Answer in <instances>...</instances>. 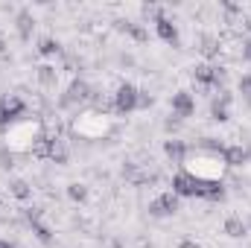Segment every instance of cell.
I'll return each mask as SVG.
<instances>
[{
	"mask_svg": "<svg viewBox=\"0 0 251 248\" xmlns=\"http://www.w3.org/2000/svg\"><path fill=\"white\" fill-rule=\"evenodd\" d=\"M41 137H47V123H44L38 114H24L21 120H15V123L3 131L6 149H9L12 155H15V152H18V155L32 152V146H35Z\"/></svg>",
	"mask_w": 251,
	"mask_h": 248,
	"instance_id": "2",
	"label": "cell"
},
{
	"mask_svg": "<svg viewBox=\"0 0 251 248\" xmlns=\"http://www.w3.org/2000/svg\"><path fill=\"white\" fill-rule=\"evenodd\" d=\"M222 6V12H225V24H231V26H237V24H243V6L240 3H231V0H222L219 3Z\"/></svg>",
	"mask_w": 251,
	"mask_h": 248,
	"instance_id": "21",
	"label": "cell"
},
{
	"mask_svg": "<svg viewBox=\"0 0 251 248\" xmlns=\"http://www.w3.org/2000/svg\"><path fill=\"white\" fill-rule=\"evenodd\" d=\"M0 248H15V246H12L9 240H0Z\"/></svg>",
	"mask_w": 251,
	"mask_h": 248,
	"instance_id": "35",
	"label": "cell"
},
{
	"mask_svg": "<svg viewBox=\"0 0 251 248\" xmlns=\"http://www.w3.org/2000/svg\"><path fill=\"white\" fill-rule=\"evenodd\" d=\"M178 248H201V246H199L196 240H181V243H178Z\"/></svg>",
	"mask_w": 251,
	"mask_h": 248,
	"instance_id": "33",
	"label": "cell"
},
{
	"mask_svg": "<svg viewBox=\"0 0 251 248\" xmlns=\"http://www.w3.org/2000/svg\"><path fill=\"white\" fill-rule=\"evenodd\" d=\"M91 99H94V88L85 82V79H73L70 85H67V91H64L62 97H59V108H79V105H91Z\"/></svg>",
	"mask_w": 251,
	"mask_h": 248,
	"instance_id": "5",
	"label": "cell"
},
{
	"mask_svg": "<svg viewBox=\"0 0 251 248\" xmlns=\"http://www.w3.org/2000/svg\"><path fill=\"white\" fill-rule=\"evenodd\" d=\"M240 62L251 64V38H240Z\"/></svg>",
	"mask_w": 251,
	"mask_h": 248,
	"instance_id": "28",
	"label": "cell"
},
{
	"mask_svg": "<svg viewBox=\"0 0 251 248\" xmlns=\"http://www.w3.org/2000/svg\"><path fill=\"white\" fill-rule=\"evenodd\" d=\"M50 161L59 164V167H64L70 161V143L64 140L59 131H50Z\"/></svg>",
	"mask_w": 251,
	"mask_h": 248,
	"instance_id": "13",
	"label": "cell"
},
{
	"mask_svg": "<svg viewBox=\"0 0 251 248\" xmlns=\"http://www.w3.org/2000/svg\"><path fill=\"white\" fill-rule=\"evenodd\" d=\"M243 29L251 35V15H246V18H243Z\"/></svg>",
	"mask_w": 251,
	"mask_h": 248,
	"instance_id": "34",
	"label": "cell"
},
{
	"mask_svg": "<svg viewBox=\"0 0 251 248\" xmlns=\"http://www.w3.org/2000/svg\"><path fill=\"white\" fill-rule=\"evenodd\" d=\"M170 187H173V193H176L178 198H204V196H207V184L190 178L187 173H176L173 181H170Z\"/></svg>",
	"mask_w": 251,
	"mask_h": 248,
	"instance_id": "8",
	"label": "cell"
},
{
	"mask_svg": "<svg viewBox=\"0 0 251 248\" xmlns=\"http://www.w3.org/2000/svg\"><path fill=\"white\" fill-rule=\"evenodd\" d=\"M225 149V146H222ZM222 149H213V146H190L187 158L181 164V173H187L190 178L201 181V184H213V181H225V173H228V164L222 158Z\"/></svg>",
	"mask_w": 251,
	"mask_h": 248,
	"instance_id": "1",
	"label": "cell"
},
{
	"mask_svg": "<svg viewBox=\"0 0 251 248\" xmlns=\"http://www.w3.org/2000/svg\"><path fill=\"white\" fill-rule=\"evenodd\" d=\"M240 94L249 99V105H251V73H243L240 76Z\"/></svg>",
	"mask_w": 251,
	"mask_h": 248,
	"instance_id": "29",
	"label": "cell"
},
{
	"mask_svg": "<svg viewBox=\"0 0 251 248\" xmlns=\"http://www.w3.org/2000/svg\"><path fill=\"white\" fill-rule=\"evenodd\" d=\"M222 231H225L231 240H243V237H249V228H246V222H243L240 216H228L225 225H222Z\"/></svg>",
	"mask_w": 251,
	"mask_h": 248,
	"instance_id": "18",
	"label": "cell"
},
{
	"mask_svg": "<svg viewBox=\"0 0 251 248\" xmlns=\"http://www.w3.org/2000/svg\"><path fill=\"white\" fill-rule=\"evenodd\" d=\"M15 26H18V38H21V41H29V38H32V29H35L32 12H29V9H21V12L15 15Z\"/></svg>",
	"mask_w": 251,
	"mask_h": 248,
	"instance_id": "15",
	"label": "cell"
},
{
	"mask_svg": "<svg viewBox=\"0 0 251 248\" xmlns=\"http://www.w3.org/2000/svg\"><path fill=\"white\" fill-rule=\"evenodd\" d=\"M12 161H15V155H12L9 149H3V152H0V167H3V170H12V167H15Z\"/></svg>",
	"mask_w": 251,
	"mask_h": 248,
	"instance_id": "31",
	"label": "cell"
},
{
	"mask_svg": "<svg viewBox=\"0 0 251 248\" xmlns=\"http://www.w3.org/2000/svg\"><path fill=\"white\" fill-rule=\"evenodd\" d=\"M187 149H190V146L184 143V140H178V137H170V140H164V155H167L173 164H178V167L184 164V158H187Z\"/></svg>",
	"mask_w": 251,
	"mask_h": 248,
	"instance_id": "14",
	"label": "cell"
},
{
	"mask_svg": "<svg viewBox=\"0 0 251 248\" xmlns=\"http://www.w3.org/2000/svg\"><path fill=\"white\" fill-rule=\"evenodd\" d=\"M114 26H117L120 32H126V35H131L137 44H146V41H149V32H146V26H143V24H131V21H114Z\"/></svg>",
	"mask_w": 251,
	"mask_h": 248,
	"instance_id": "16",
	"label": "cell"
},
{
	"mask_svg": "<svg viewBox=\"0 0 251 248\" xmlns=\"http://www.w3.org/2000/svg\"><path fill=\"white\" fill-rule=\"evenodd\" d=\"M140 15H143V21H158V18H164V9L161 6H155V3H146L143 9H140Z\"/></svg>",
	"mask_w": 251,
	"mask_h": 248,
	"instance_id": "27",
	"label": "cell"
},
{
	"mask_svg": "<svg viewBox=\"0 0 251 248\" xmlns=\"http://www.w3.org/2000/svg\"><path fill=\"white\" fill-rule=\"evenodd\" d=\"M199 50H201L204 59H219V53H222V38H216V35H201V38H199Z\"/></svg>",
	"mask_w": 251,
	"mask_h": 248,
	"instance_id": "17",
	"label": "cell"
},
{
	"mask_svg": "<svg viewBox=\"0 0 251 248\" xmlns=\"http://www.w3.org/2000/svg\"><path fill=\"white\" fill-rule=\"evenodd\" d=\"M164 128H167V131H173V134H176V131H178V128H181V120H176V117H173V120H167V123H164Z\"/></svg>",
	"mask_w": 251,
	"mask_h": 248,
	"instance_id": "32",
	"label": "cell"
},
{
	"mask_svg": "<svg viewBox=\"0 0 251 248\" xmlns=\"http://www.w3.org/2000/svg\"><path fill=\"white\" fill-rule=\"evenodd\" d=\"M193 82L199 85L201 94H213V91H222L225 85V67L210 62H199L193 67Z\"/></svg>",
	"mask_w": 251,
	"mask_h": 248,
	"instance_id": "4",
	"label": "cell"
},
{
	"mask_svg": "<svg viewBox=\"0 0 251 248\" xmlns=\"http://www.w3.org/2000/svg\"><path fill=\"white\" fill-rule=\"evenodd\" d=\"M67 198L76 201V204L88 201V187L82 184V181H70V184H67Z\"/></svg>",
	"mask_w": 251,
	"mask_h": 248,
	"instance_id": "24",
	"label": "cell"
},
{
	"mask_svg": "<svg viewBox=\"0 0 251 248\" xmlns=\"http://www.w3.org/2000/svg\"><path fill=\"white\" fill-rule=\"evenodd\" d=\"M246 228H249V231H251V216H249V219H246Z\"/></svg>",
	"mask_w": 251,
	"mask_h": 248,
	"instance_id": "36",
	"label": "cell"
},
{
	"mask_svg": "<svg viewBox=\"0 0 251 248\" xmlns=\"http://www.w3.org/2000/svg\"><path fill=\"white\" fill-rule=\"evenodd\" d=\"M70 131L76 137H82V140H105V137H111L117 131V125L111 120V114H102L94 105H88V108L76 111V117L70 123Z\"/></svg>",
	"mask_w": 251,
	"mask_h": 248,
	"instance_id": "3",
	"label": "cell"
},
{
	"mask_svg": "<svg viewBox=\"0 0 251 248\" xmlns=\"http://www.w3.org/2000/svg\"><path fill=\"white\" fill-rule=\"evenodd\" d=\"M170 108H173V117L184 123V120H190V117L196 114V99H193L190 91H178V94H173Z\"/></svg>",
	"mask_w": 251,
	"mask_h": 248,
	"instance_id": "10",
	"label": "cell"
},
{
	"mask_svg": "<svg viewBox=\"0 0 251 248\" xmlns=\"http://www.w3.org/2000/svg\"><path fill=\"white\" fill-rule=\"evenodd\" d=\"M152 94H146V91H140V97H137V111H146V108H152Z\"/></svg>",
	"mask_w": 251,
	"mask_h": 248,
	"instance_id": "30",
	"label": "cell"
},
{
	"mask_svg": "<svg viewBox=\"0 0 251 248\" xmlns=\"http://www.w3.org/2000/svg\"><path fill=\"white\" fill-rule=\"evenodd\" d=\"M155 35L164 41V44H170V47H178L181 44V35H178V26L164 15V18H158L155 21Z\"/></svg>",
	"mask_w": 251,
	"mask_h": 248,
	"instance_id": "11",
	"label": "cell"
},
{
	"mask_svg": "<svg viewBox=\"0 0 251 248\" xmlns=\"http://www.w3.org/2000/svg\"><path fill=\"white\" fill-rule=\"evenodd\" d=\"M210 120H213V123H228V120H231V114H228V108H225V105H219V102L213 99V102H210Z\"/></svg>",
	"mask_w": 251,
	"mask_h": 248,
	"instance_id": "25",
	"label": "cell"
},
{
	"mask_svg": "<svg viewBox=\"0 0 251 248\" xmlns=\"http://www.w3.org/2000/svg\"><path fill=\"white\" fill-rule=\"evenodd\" d=\"M9 196H15L18 201H29L32 198V184L24 178H12L9 181Z\"/></svg>",
	"mask_w": 251,
	"mask_h": 248,
	"instance_id": "20",
	"label": "cell"
},
{
	"mask_svg": "<svg viewBox=\"0 0 251 248\" xmlns=\"http://www.w3.org/2000/svg\"><path fill=\"white\" fill-rule=\"evenodd\" d=\"M222 158H225L228 170H240V167L251 164L249 161V146H243V143H231V146H225V149H222Z\"/></svg>",
	"mask_w": 251,
	"mask_h": 248,
	"instance_id": "12",
	"label": "cell"
},
{
	"mask_svg": "<svg viewBox=\"0 0 251 248\" xmlns=\"http://www.w3.org/2000/svg\"><path fill=\"white\" fill-rule=\"evenodd\" d=\"M29 231L35 234V240H38L41 246H50V243H53V231L44 225V219H41V222H32V225H29Z\"/></svg>",
	"mask_w": 251,
	"mask_h": 248,
	"instance_id": "23",
	"label": "cell"
},
{
	"mask_svg": "<svg viewBox=\"0 0 251 248\" xmlns=\"http://www.w3.org/2000/svg\"><path fill=\"white\" fill-rule=\"evenodd\" d=\"M137 97H140V88H134L131 82H120L111 102H114V114L117 117H128L137 111Z\"/></svg>",
	"mask_w": 251,
	"mask_h": 248,
	"instance_id": "7",
	"label": "cell"
},
{
	"mask_svg": "<svg viewBox=\"0 0 251 248\" xmlns=\"http://www.w3.org/2000/svg\"><path fill=\"white\" fill-rule=\"evenodd\" d=\"M29 155H32V158H41V161H44V158H50V131H47V137H41V140L32 146V152H29Z\"/></svg>",
	"mask_w": 251,
	"mask_h": 248,
	"instance_id": "26",
	"label": "cell"
},
{
	"mask_svg": "<svg viewBox=\"0 0 251 248\" xmlns=\"http://www.w3.org/2000/svg\"><path fill=\"white\" fill-rule=\"evenodd\" d=\"M24 114H29V108L18 94H0V134Z\"/></svg>",
	"mask_w": 251,
	"mask_h": 248,
	"instance_id": "6",
	"label": "cell"
},
{
	"mask_svg": "<svg viewBox=\"0 0 251 248\" xmlns=\"http://www.w3.org/2000/svg\"><path fill=\"white\" fill-rule=\"evenodd\" d=\"M178 210H181V198H178L173 190H167V193H161L158 198H152V201H149V216H155V219L176 216Z\"/></svg>",
	"mask_w": 251,
	"mask_h": 248,
	"instance_id": "9",
	"label": "cell"
},
{
	"mask_svg": "<svg viewBox=\"0 0 251 248\" xmlns=\"http://www.w3.org/2000/svg\"><path fill=\"white\" fill-rule=\"evenodd\" d=\"M38 85L47 88V91H53V88L59 85V70H56L53 64H41V67H38Z\"/></svg>",
	"mask_w": 251,
	"mask_h": 248,
	"instance_id": "19",
	"label": "cell"
},
{
	"mask_svg": "<svg viewBox=\"0 0 251 248\" xmlns=\"http://www.w3.org/2000/svg\"><path fill=\"white\" fill-rule=\"evenodd\" d=\"M59 53H62V44H59L56 38H50V35H47V38H41V41H38V56L53 59V56H59Z\"/></svg>",
	"mask_w": 251,
	"mask_h": 248,
	"instance_id": "22",
	"label": "cell"
}]
</instances>
